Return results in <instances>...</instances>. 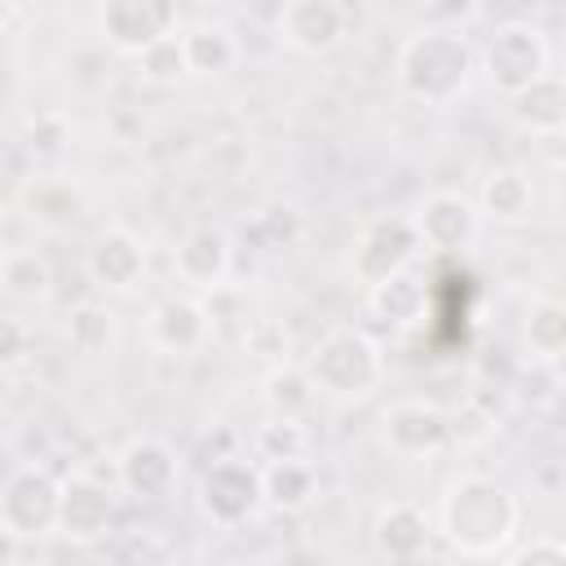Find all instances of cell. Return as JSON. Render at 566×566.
Segmentation results:
<instances>
[{
  "mask_svg": "<svg viewBox=\"0 0 566 566\" xmlns=\"http://www.w3.org/2000/svg\"><path fill=\"white\" fill-rule=\"evenodd\" d=\"M137 80H146V84H155V88H164V84H177L181 75H190V62H186V44H181V31L177 35H168V40H159L155 49H146L137 62Z\"/></svg>",
  "mask_w": 566,
  "mask_h": 566,
  "instance_id": "d6a6232c",
  "label": "cell"
},
{
  "mask_svg": "<svg viewBox=\"0 0 566 566\" xmlns=\"http://www.w3.org/2000/svg\"><path fill=\"white\" fill-rule=\"evenodd\" d=\"M478 71L491 80V88L509 102L522 88H531L539 75H548V40L526 18H504L491 27L486 44L478 49Z\"/></svg>",
  "mask_w": 566,
  "mask_h": 566,
  "instance_id": "5b68a950",
  "label": "cell"
},
{
  "mask_svg": "<svg viewBox=\"0 0 566 566\" xmlns=\"http://www.w3.org/2000/svg\"><path fill=\"white\" fill-rule=\"evenodd\" d=\"M230 270H234V248H230V234L217 226H195L172 248V274L195 296H212L230 287Z\"/></svg>",
  "mask_w": 566,
  "mask_h": 566,
  "instance_id": "9a60e30c",
  "label": "cell"
},
{
  "mask_svg": "<svg viewBox=\"0 0 566 566\" xmlns=\"http://www.w3.org/2000/svg\"><path fill=\"white\" fill-rule=\"evenodd\" d=\"M420 252L424 248H420V234L411 226V212H385L358 230L354 252H349V270L363 287H376V283H389L394 274H407Z\"/></svg>",
  "mask_w": 566,
  "mask_h": 566,
  "instance_id": "8992f818",
  "label": "cell"
},
{
  "mask_svg": "<svg viewBox=\"0 0 566 566\" xmlns=\"http://www.w3.org/2000/svg\"><path fill=\"white\" fill-rule=\"evenodd\" d=\"M106 566H177V553L159 526H119L106 539Z\"/></svg>",
  "mask_w": 566,
  "mask_h": 566,
  "instance_id": "83f0119b",
  "label": "cell"
},
{
  "mask_svg": "<svg viewBox=\"0 0 566 566\" xmlns=\"http://www.w3.org/2000/svg\"><path fill=\"white\" fill-rule=\"evenodd\" d=\"M562 389V376H557V363H535V358H517L513 363V380H509V394L517 402H531V407H548Z\"/></svg>",
  "mask_w": 566,
  "mask_h": 566,
  "instance_id": "836d02e7",
  "label": "cell"
},
{
  "mask_svg": "<svg viewBox=\"0 0 566 566\" xmlns=\"http://www.w3.org/2000/svg\"><path fill=\"white\" fill-rule=\"evenodd\" d=\"M84 274L97 292H133L146 274V243L128 226H106L84 252Z\"/></svg>",
  "mask_w": 566,
  "mask_h": 566,
  "instance_id": "2e32d148",
  "label": "cell"
},
{
  "mask_svg": "<svg viewBox=\"0 0 566 566\" xmlns=\"http://www.w3.org/2000/svg\"><path fill=\"white\" fill-rule=\"evenodd\" d=\"M522 358L562 363L566 358V296L539 292L522 314Z\"/></svg>",
  "mask_w": 566,
  "mask_h": 566,
  "instance_id": "44dd1931",
  "label": "cell"
},
{
  "mask_svg": "<svg viewBox=\"0 0 566 566\" xmlns=\"http://www.w3.org/2000/svg\"><path fill=\"white\" fill-rule=\"evenodd\" d=\"M482 208L478 199L460 195V190H429L416 208H411V226L420 234L424 252H442V256H460L478 243L482 234Z\"/></svg>",
  "mask_w": 566,
  "mask_h": 566,
  "instance_id": "9c48e42d",
  "label": "cell"
},
{
  "mask_svg": "<svg viewBox=\"0 0 566 566\" xmlns=\"http://www.w3.org/2000/svg\"><path fill=\"white\" fill-rule=\"evenodd\" d=\"M57 509H62V478L49 464L22 460L9 469L0 486V531L9 544H35L57 535Z\"/></svg>",
  "mask_w": 566,
  "mask_h": 566,
  "instance_id": "277c9868",
  "label": "cell"
},
{
  "mask_svg": "<svg viewBox=\"0 0 566 566\" xmlns=\"http://www.w3.org/2000/svg\"><path fill=\"white\" fill-rule=\"evenodd\" d=\"M433 522L420 504L411 500H389L376 509V522H371V544L376 553L389 562V566H416L429 544H433Z\"/></svg>",
  "mask_w": 566,
  "mask_h": 566,
  "instance_id": "e0dca14e",
  "label": "cell"
},
{
  "mask_svg": "<svg viewBox=\"0 0 566 566\" xmlns=\"http://www.w3.org/2000/svg\"><path fill=\"white\" fill-rule=\"evenodd\" d=\"M115 486L93 482L88 473L62 478V509H57V535L71 544H106L115 535Z\"/></svg>",
  "mask_w": 566,
  "mask_h": 566,
  "instance_id": "7c38bea8",
  "label": "cell"
},
{
  "mask_svg": "<svg viewBox=\"0 0 566 566\" xmlns=\"http://www.w3.org/2000/svg\"><path fill=\"white\" fill-rule=\"evenodd\" d=\"M380 442L398 460H433L451 447V416L424 398H398L380 416Z\"/></svg>",
  "mask_w": 566,
  "mask_h": 566,
  "instance_id": "30bf717a",
  "label": "cell"
},
{
  "mask_svg": "<svg viewBox=\"0 0 566 566\" xmlns=\"http://www.w3.org/2000/svg\"><path fill=\"white\" fill-rule=\"evenodd\" d=\"M261 402L270 416H283V420H305L310 407L318 402V389L305 371V363H283L274 371H265L261 380Z\"/></svg>",
  "mask_w": 566,
  "mask_h": 566,
  "instance_id": "d4e9b609",
  "label": "cell"
},
{
  "mask_svg": "<svg viewBox=\"0 0 566 566\" xmlns=\"http://www.w3.org/2000/svg\"><path fill=\"white\" fill-rule=\"evenodd\" d=\"M447 416H451V447H482V442L495 438L500 424H504V416H500L495 407L478 402L473 394H469L455 411H447Z\"/></svg>",
  "mask_w": 566,
  "mask_h": 566,
  "instance_id": "e575fe53",
  "label": "cell"
},
{
  "mask_svg": "<svg viewBox=\"0 0 566 566\" xmlns=\"http://www.w3.org/2000/svg\"><path fill=\"white\" fill-rule=\"evenodd\" d=\"M424 310H429V292H424V279L416 270L367 287V314L380 318L389 332H411L416 323H424Z\"/></svg>",
  "mask_w": 566,
  "mask_h": 566,
  "instance_id": "ffe728a7",
  "label": "cell"
},
{
  "mask_svg": "<svg viewBox=\"0 0 566 566\" xmlns=\"http://www.w3.org/2000/svg\"><path fill=\"white\" fill-rule=\"evenodd\" d=\"M71 137H75V124L66 119V111H57V106H49V111H35V115H27V124H22V150L31 155V159H57L66 146H71Z\"/></svg>",
  "mask_w": 566,
  "mask_h": 566,
  "instance_id": "f546056e",
  "label": "cell"
},
{
  "mask_svg": "<svg viewBox=\"0 0 566 566\" xmlns=\"http://www.w3.org/2000/svg\"><path fill=\"white\" fill-rule=\"evenodd\" d=\"M230 566H239V562H230Z\"/></svg>",
  "mask_w": 566,
  "mask_h": 566,
  "instance_id": "60d3db41",
  "label": "cell"
},
{
  "mask_svg": "<svg viewBox=\"0 0 566 566\" xmlns=\"http://www.w3.org/2000/svg\"><path fill=\"white\" fill-rule=\"evenodd\" d=\"M252 234L261 239L265 252H287V248H296L305 239V217L292 203H270V208L256 212Z\"/></svg>",
  "mask_w": 566,
  "mask_h": 566,
  "instance_id": "1f68e13d",
  "label": "cell"
},
{
  "mask_svg": "<svg viewBox=\"0 0 566 566\" xmlns=\"http://www.w3.org/2000/svg\"><path fill=\"white\" fill-rule=\"evenodd\" d=\"M340 566H371V562H358V557H354V562H340Z\"/></svg>",
  "mask_w": 566,
  "mask_h": 566,
  "instance_id": "ab89813d",
  "label": "cell"
},
{
  "mask_svg": "<svg viewBox=\"0 0 566 566\" xmlns=\"http://www.w3.org/2000/svg\"><path fill=\"white\" fill-rule=\"evenodd\" d=\"M478 208H482V217L495 221V226H517V221H526L531 208H535V186H531V177L517 172V168H495V172L482 177Z\"/></svg>",
  "mask_w": 566,
  "mask_h": 566,
  "instance_id": "cb8c5ba5",
  "label": "cell"
},
{
  "mask_svg": "<svg viewBox=\"0 0 566 566\" xmlns=\"http://www.w3.org/2000/svg\"><path fill=\"white\" fill-rule=\"evenodd\" d=\"M119 340V318L106 301H80L71 314H66V345L84 358H102L111 354Z\"/></svg>",
  "mask_w": 566,
  "mask_h": 566,
  "instance_id": "4316f807",
  "label": "cell"
},
{
  "mask_svg": "<svg viewBox=\"0 0 566 566\" xmlns=\"http://www.w3.org/2000/svg\"><path fill=\"white\" fill-rule=\"evenodd\" d=\"M212 332H217L212 310H208V301L195 296V292L164 296V301L146 314V340H150V349H159V354H177V358L199 354V349H208Z\"/></svg>",
  "mask_w": 566,
  "mask_h": 566,
  "instance_id": "5bb4252c",
  "label": "cell"
},
{
  "mask_svg": "<svg viewBox=\"0 0 566 566\" xmlns=\"http://www.w3.org/2000/svg\"><path fill=\"white\" fill-rule=\"evenodd\" d=\"M66 84H71L75 93H84V97L106 93V88H111V57H106V49H102V44H80V49H71V57H66Z\"/></svg>",
  "mask_w": 566,
  "mask_h": 566,
  "instance_id": "d590c367",
  "label": "cell"
},
{
  "mask_svg": "<svg viewBox=\"0 0 566 566\" xmlns=\"http://www.w3.org/2000/svg\"><path fill=\"white\" fill-rule=\"evenodd\" d=\"M261 495L274 513H305L318 500V469L314 460H270L261 464Z\"/></svg>",
  "mask_w": 566,
  "mask_h": 566,
  "instance_id": "7402d4cb",
  "label": "cell"
},
{
  "mask_svg": "<svg viewBox=\"0 0 566 566\" xmlns=\"http://www.w3.org/2000/svg\"><path fill=\"white\" fill-rule=\"evenodd\" d=\"M349 27H354V13L340 0H287L274 13V35L292 53H305V57H323L340 49Z\"/></svg>",
  "mask_w": 566,
  "mask_h": 566,
  "instance_id": "8fae6325",
  "label": "cell"
},
{
  "mask_svg": "<svg viewBox=\"0 0 566 566\" xmlns=\"http://www.w3.org/2000/svg\"><path fill=\"white\" fill-rule=\"evenodd\" d=\"M239 345H243V354H252L270 371L283 367V363H292V332L283 327V318H270V314L248 318L243 332H239Z\"/></svg>",
  "mask_w": 566,
  "mask_h": 566,
  "instance_id": "4dcf8cb0",
  "label": "cell"
},
{
  "mask_svg": "<svg viewBox=\"0 0 566 566\" xmlns=\"http://www.w3.org/2000/svg\"><path fill=\"white\" fill-rule=\"evenodd\" d=\"M517 526H522V500L486 473L451 478L433 522V531L469 562H491L509 553V544L517 539Z\"/></svg>",
  "mask_w": 566,
  "mask_h": 566,
  "instance_id": "6da1fadb",
  "label": "cell"
},
{
  "mask_svg": "<svg viewBox=\"0 0 566 566\" xmlns=\"http://www.w3.org/2000/svg\"><path fill=\"white\" fill-rule=\"evenodd\" d=\"M177 31H181V13L172 0H102L97 4L102 44L133 57V62Z\"/></svg>",
  "mask_w": 566,
  "mask_h": 566,
  "instance_id": "ba28073f",
  "label": "cell"
},
{
  "mask_svg": "<svg viewBox=\"0 0 566 566\" xmlns=\"http://www.w3.org/2000/svg\"><path fill=\"white\" fill-rule=\"evenodd\" d=\"M181 44H186L190 75H203V80L230 75L239 66V57H243V44H239L234 27H226L217 18H199V22L181 27Z\"/></svg>",
  "mask_w": 566,
  "mask_h": 566,
  "instance_id": "d6986e66",
  "label": "cell"
},
{
  "mask_svg": "<svg viewBox=\"0 0 566 566\" xmlns=\"http://www.w3.org/2000/svg\"><path fill=\"white\" fill-rule=\"evenodd\" d=\"M22 208H27V217H31L35 226H44V230H62V226H71V221L80 217V190H75L66 177L44 172V177L27 181V190H22Z\"/></svg>",
  "mask_w": 566,
  "mask_h": 566,
  "instance_id": "484cf974",
  "label": "cell"
},
{
  "mask_svg": "<svg viewBox=\"0 0 566 566\" xmlns=\"http://www.w3.org/2000/svg\"><path fill=\"white\" fill-rule=\"evenodd\" d=\"M500 566H566V539H557V535H535V539L517 544Z\"/></svg>",
  "mask_w": 566,
  "mask_h": 566,
  "instance_id": "74e56055",
  "label": "cell"
},
{
  "mask_svg": "<svg viewBox=\"0 0 566 566\" xmlns=\"http://www.w3.org/2000/svg\"><path fill=\"white\" fill-rule=\"evenodd\" d=\"M252 451H256V464H270V460H305L310 455V429L305 420H283V416H265L252 433Z\"/></svg>",
  "mask_w": 566,
  "mask_h": 566,
  "instance_id": "f1b7e54d",
  "label": "cell"
},
{
  "mask_svg": "<svg viewBox=\"0 0 566 566\" xmlns=\"http://www.w3.org/2000/svg\"><path fill=\"white\" fill-rule=\"evenodd\" d=\"M195 500H199V513L212 526H221V531L243 526L265 504V495H261V464L243 460V455H226V460L203 464Z\"/></svg>",
  "mask_w": 566,
  "mask_h": 566,
  "instance_id": "52a82bcc",
  "label": "cell"
},
{
  "mask_svg": "<svg viewBox=\"0 0 566 566\" xmlns=\"http://www.w3.org/2000/svg\"><path fill=\"white\" fill-rule=\"evenodd\" d=\"M119 491L128 500H142V504H155V500H168L181 482V460L177 451L155 438V433H142V438H128L119 451Z\"/></svg>",
  "mask_w": 566,
  "mask_h": 566,
  "instance_id": "4fadbf2b",
  "label": "cell"
},
{
  "mask_svg": "<svg viewBox=\"0 0 566 566\" xmlns=\"http://www.w3.org/2000/svg\"><path fill=\"white\" fill-rule=\"evenodd\" d=\"M531 482L539 486V495H557V491L566 486V464H557V460H539L535 473H531Z\"/></svg>",
  "mask_w": 566,
  "mask_h": 566,
  "instance_id": "f35d334b",
  "label": "cell"
},
{
  "mask_svg": "<svg viewBox=\"0 0 566 566\" xmlns=\"http://www.w3.org/2000/svg\"><path fill=\"white\" fill-rule=\"evenodd\" d=\"M31 354H35V332H31V323H27L22 314H9L4 327H0V367L13 376Z\"/></svg>",
  "mask_w": 566,
  "mask_h": 566,
  "instance_id": "8d00e7d4",
  "label": "cell"
},
{
  "mask_svg": "<svg viewBox=\"0 0 566 566\" xmlns=\"http://www.w3.org/2000/svg\"><path fill=\"white\" fill-rule=\"evenodd\" d=\"M478 71V49L464 31L451 27H416L394 49V84L402 97L420 106H451Z\"/></svg>",
  "mask_w": 566,
  "mask_h": 566,
  "instance_id": "7a4b0ae2",
  "label": "cell"
},
{
  "mask_svg": "<svg viewBox=\"0 0 566 566\" xmlns=\"http://www.w3.org/2000/svg\"><path fill=\"white\" fill-rule=\"evenodd\" d=\"M509 119L531 137H562L566 133V75L548 71L517 97H509Z\"/></svg>",
  "mask_w": 566,
  "mask_h": 566,
  "instance_id": "ac0fdd59",
  "label": "cell"
},
{
  "mask_svg": "<svg viewBox=\"0 0 566 566\" xmlns=\"http://www.w3.org/2000/svg\"><path fill=\"white\" fill-rule=\"evenodd\" d=\"M305 371L314 380L318 394L327 398H340V402H358V398H371L385 380V349L380 340L358 327V323H336L327 327L310 358H305Z\"/></svg>",
  "mask_w": 566,
  "mask_h": 566,
  "instance_id": "3957f363",
  "label": "cell"
},
{
  "mask_svg": "<svg viewBox=\"0 0 566 566\" xmlns=\"http://www.w3.org/2000/svg\"><path fill=\"white\" fill-rule=\"evenodd\" d=\"M0 292L13 310L44 305L53 296V265L40 248H9L0 261Z\"/></svg>",
  "mask_w": 566,
  "mask_h": 566,
  "instance_id": "603a6c76",
  "label": "cell"
}]
</instances>
